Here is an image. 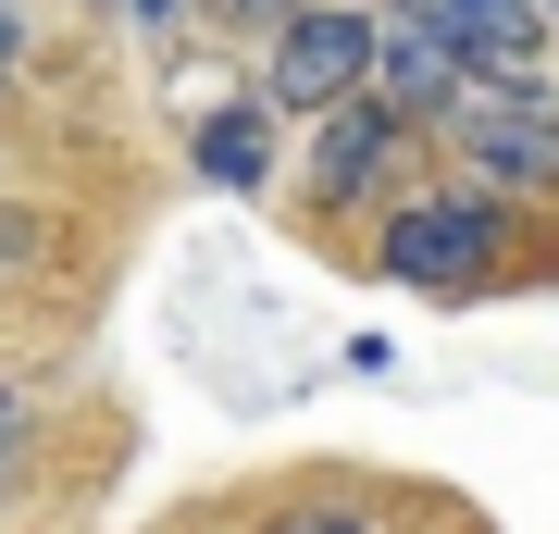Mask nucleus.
<instances>
[{
	"label": "nucleus",
	"instance_id": "nucleus-1",
	"mask_svg": "<svg viewBox=\"0 0 559 534\" xmlns=\"http://www.w3.org/2000/svg\"><path fill=\"white\" fill-rule=\"evenodd\" d=\"M373 87V13H336V0H299V13L261 38V99L274 112H323V99Z\"/></svg>",
	"mask_w": 559,
	"mask_h": 534
},
{
	"label": "nucleus",
	"instance_id": "nucleus-2",
	"mask_svg": "<svg viewBox=\"0 0 559 534\" xmlns=\"http://www.w3.org/2000/svg\"><path fill=\"white\" fill-rule=\"evenodd\" d=\"M460 112V162H473L485 187H559V99H535L522 75H498V87H460L448 99Z\"/></svg>",
	"mask_w": 559,
	"mask_h": 534
},
{
	"label": "nucleus",
	"instance_id": "nucleus-3",
	"mask_svg": "<svg viewBox=\"0 0 559 534\" xmlns=\"http://www.w3.org/2000/svg\"><path fill=\"white\" fill-rule=\"evenodd\" d=\"M498 237H510V212H498V199H399V224H385V274H399V286H473L485 274V261H498Z\"/></svg>",
	"mask_w": 559,
	"mask_h": 534
},
{
	"label": "nucleus",
	"instance_id": "nucleus-4",
	"mask_svg": "<svg viewBox=\"0 0 559 534\" xmlns=\"http://www.w3.org/2000/svg\"><path fill=\"white\" fill-rule=\"evenodd\" d=\"M399 99L385 87H348V99H323L311 112V162H299V187L323 199V212H336V199H373L385 175H399Z\"/></svg>",
	"mask_w": 559,
	"mask_h": 534
},
{
	"label": "nucleus",
	"instance_id": "nucleus-5",
	"mask_svg": "<svg viewBox=\"0 0 559 534\" xmlns=\"http://www.w3.org/2000/svg\"><path fill=\"white\" fill-rule=\"evenodd\" d=\"M373 87L399 99V112H448V99L473 87V62H460V38L423 0H399V13H373Z\"/></svg>",
	"mask_w": 559,
	"mask_h": 534
},
{
	"label": "nucleus",
	"instance_id": "nucleus-6",
	"mask_svg": "<svg viewBox=\"0 0 559 534\" xmlns=\"http://www.w3.org/2000/svg\"><path fill=\"white\" fill-rule=\"evenodd\" d=\"M200 175L249 199L261 175H274V112H249V99H237V112H200Z\"/></svg>",
	"mask_w": 559,
	"mask_h": 534
},
{
	"label": "nucleus",
	"instance_id": "nucleus-7",
	"mask_svg": "<svg viewBox=\"0 0 559 534\" xmlns=\"http://www.w3.org/2000/svg\"><path fill=\"white\" fill-rule=\"evenodd\" d=\"M286 13H299V0H212V25H249V38H274Z\"/></svg>",
	"mask_w": 559,
	"mask_h": 534
},
{
	"label": "nucleus",
	"instance_id": "nucleus-8",
	"mask_svg": "<svg viewBox=\"0 0 559 534\" xmlns=\"http://www.w3.org/2000/svg\"><path fill=\"white\" fill-rule=\"evenodd\" d=\"M38 237H50V212H0V261H25Z\"/></svg>",
	"mask_w": 559,
	"mask_h": 534
},
{
	"label": "nucleus",
	"instance_id": "nucleus-9",
	"mask_svg": "<svg viewBox=\"0 0 559 534\" xmlns=\"http://www.w3.org/2000/svg\"><path fill=\"white\" fill-rule=\"evenodd\" d=\"M274 534H373L360 510H311V522H274Z\"/></svg>",
	"mask_w": 559,
	"mask_h": 534
},
{
	"label": "nucleus",
	"instance_id": "nucleus-10",
	"mask_svg": "<svg viewBox=\"0 0 559 534\" xmlns=\"http://www.w3.org/2000/svg\"><path fill=\"white\" fill-rule=\"evenodd\" d=\"M13 50H25V25H13V0H0V75H13Z\"/></svg>",
	"mask_w": 559,
	"mask_h": 534
},
{
	"label": "nucleus",
	"instance_id": "nucleus-11",
	"mask_svg": "<svg viewBox=\"0 0 559 534\" xmlns=\"http://www.w3.org/2000/svg\"><path fill=\"white\" fill-rule=\"evenodd\" d=\"M124 13H150V25H162V13H175V0H124Z\"/></svg>",
	"mask_w": 559,
	"mask_h": 534
},
{
	"label": "nucleus",
	"instance_id": "nucleus-12",
	"mask_svg": "<svg viewBox=\"0 0 559 534\" xmlns=\"http://www.w3.org/2000/svg\"><path fill=\"white\" fill-rule=\"evenodd\" d=\"M0 436H13V385H0Z\"/></svg>",
	"mask_w": 559,
	"mask_h": 534
},
{
	"label": "nucleus",
	"instance_id": "nucleus-13",
	"mask_svg": "<svg viewBox=\"0 0 559 534\" xmlns=\"http://www.w3.org/2000/svg\"><path fill=\"white\" fill-rule=\"evenodd\" d=\"M547 25H559V0H547Z\"/></svg>",
	"mask_w": 559,
	"mask_h": 534
}]
</instances>
